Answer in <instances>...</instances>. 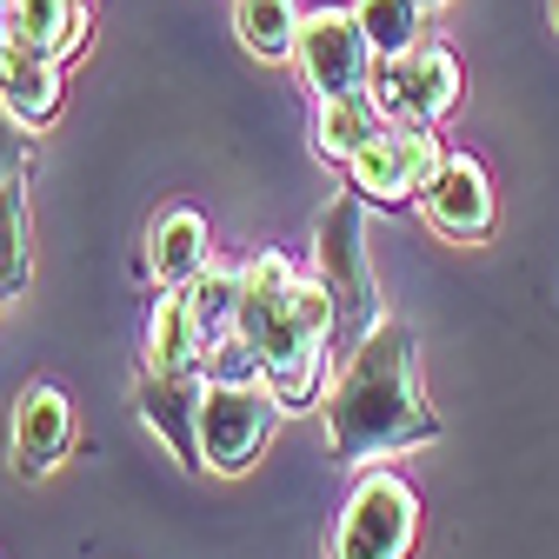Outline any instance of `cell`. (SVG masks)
<instances>
[{
  "instance_id": "14",
  "label": "cell",
  "mask_w": 559,
  "mask_h": 559,
  "mask_svg": "<svg viewBox=\"0 0 559 559\" xmlns=\"http://www.w3.org/2000/svg\"><path fill=\"white\" fill-rule=\"evenodd\" d=\"M206 260H214V247H206V221L193 206H167V214L147 227V273L160 287H187Z\"/></svg>"
},
{
  "instance_id": "10",
  "label": "cell",
  "mask_w": 559,
  "mask_h": 559,
  "mask_svg": "<svg viewBox=\"0 0 559 559\" xmlns=\"http://www.w3.org/2000/svg\"><path fill=\"white\" fill-rule=\"evenodd\" d=\"M133 406L160 433V447L187 473H200V373H140Z\"/></svg>"
},
{
  "instance_id": "19",
  "label": "cell",
  "mask_w": 559,
  "mask_h": 559,
  "mask_svg": "<svg viewBox=\"0 0 559 559\" xmlns=\"http://www.w3.org/2000/svg\"><path fill=\"white\" fill-rule=\"evenodd\" d=\"M354 14H360V27H367V40H373V53L380 60H393V53H406V47H419V14L413 0H354Z\"/></svg>"
},
{
  "instance_id": "1",
  "label": "cell",
  "mask_w": 559,
  "mask_h": 559,
  "mask_svg": "<svg viewBox=\"0 0 559 559\" xmlns=\"http://www.w3.org/2000/svg\"><path fill=\"white\" fill-rule=\"evenodd\" d=\"M413 326L380 313L367 340H354L346 367L333 373L320 419H326V453L340 466H373L393 453H419L440 440V413L427 406L413 380Z\"/></svg>"
},
{
  "instance_id": "15",
  "label": "cell",
  "mask_w": 559,
  "mask_h": 559,
  "mask_svg": "<svg viewBox=\"0 0 559 559\" xmlns=\"http://www.w3.org/2000/svg\"><path fill=\"white\" fill-rule=\"evenodd\" d=\"M386 114L373 107V87L367 94H320L313 100V154L320 160H333V167H346L367 140H373V127H380Z\"/></svg>"
},
{
  "instance_id": "4",
  "label": "cell",
  "mask_w": 559,
  "mask_h": 559,
  "mask_svg": "<svg viewBox=\"0 0 559 559\" xmlns=\"http://www.w3.org/2000/svg\"><path fill=\"white\" fill-rule=\"evenodd\" d=\"M313 273L326 280V294L340 300V333L367 340L373 320H380V300H373V266H367V200L360 193H340L320 214Z\"/></svg>"
},
{
  "instance_id": "8",
  "label": "cell",
  "mask_w": 559,
  "mask_h": 559,
  "mask_svg": "<svg viewBox=\"0 0 559 559\" xmlns=\"http://www.w3.org/2000/svg\"><path fill=\"white\" fill-rule=\"evenodd\" d=\"M427 206V227L447 240H486L500 221V200H493V174H486L473 154H447V167L433 174V187L419 193Z\"/></svg>"
},
{
  "instance_id": "13",
  "label": "cell",
  "mask_w": 559,
  "mask_h": 559,
  "mask_svg": "<svg viewBox=\"0 0 559 559\" xmlns=\"http://www.w3.org/2000/svg\"><path fill=\"white\" fill-rule=\"evenodd\" d=\"M94 21H87V0H8V40L47 53V60H74L87 47Z\"/></svg>"
},
{
  "instance_id": "22",
  "label": "cell",
  "mask_w": 559,
  "mask_h": 559,
  "mask_svg": "<svg viewBox=\"0 0 559 559\" xmlns=\"http://www.w3.org/2000/svg\"><path fill=\"white\" fill-rule=\"evenodd\" d=\"M413 8H419V14H440V8H447V0H413Z\"/></svg>"
},
{
  "instance_id": "17",
  "label": "cell",
  "mask_w": 559,
  "mask_h": 559,
  "mask_svg": "<svg viewBox=\"0 0 559 559\" xmlns=\"http://www.w3.org/2000/svg\"><path fill=\"white\" fill-rule=\"evenodd\" d=\"M34 273V247H27V187L21 174L0 180V300H14Z\"/></svg>"
},
{
  "instance_id": "23",
  "label": "cell",
  "mask_w": 559,
  "mask_h": 559,
  "mask_svg": "<svg viewBox=\"0 0 559 559\" xmlns=\"http://www.w3.org/2000/svg\"><path fill=\"white\" fill-rule=\"evenodd\" d=\"M552 27H559V0H552Z\"/></svg>"
},
{
  "instance_id": "12",
  "label": "cell",
  "mask_w": 559,
  "mask_h": 559,
  "mask_svg": "<svg viewBox=\"0 0 559 559\" xmlns=\"http://www.w3.org/2000/svg\"><path fill=\"white\" fill-rule=\"evenodd\" d=\"M60 94H67V87H60V60L34 53V47H21V40L0 47V107H8L27 133L60 114Z\"/></svg>"
},
{
  "instance_id": "20",
  "label": "cell",
  "mask_w": 559,
  "mask_h": 559,
  "mask_svg": "<svg viewBox=\"0 0 559 559\" xmlns=\"http://www.w3.org/2000/svg\"><path fill=\"white\" fill-rule=\"evenodd\" d=\"M200 380H266V367H260V346L234 326V333H221L214 346H206V360H200Z\"/></svg>"
},
{
  "instance_id": "11",
  "label": "cell",
  "mask_w": 559,
  "mask_h": 559,
  "mask_svg": "<svg viewBox=\"0 0 559 559\" xmlns=\"http://www.w3.org/2000/svg\"><path fill=\"white\" fill-rule=\"evenodd\" d=\"M206 360V333L187 307V287H160L147 313V340H140V373H200Z\"/></svg>"
},
{
  "instance_id": "6",
  "label": "cell",
  "mask_w": 559,
  "mask_h": 559,
  "mask_svg": "<svg viewBox=\"0 0 559 559\" xmlns=\"http://www.w3.org/2000/svg\"><path fill=\"white\" fill-rule=\"evenodd\" d=\"M294 67L313 87V100L320 94H367L373 74H380V53H373V40H367L354 8H313V14H300Z\"/></svg>"
},
{
  "instance_id": "9",
  "label": "cell",
  "mask_w": 559,
  "mask_h": 559,
  "mask_svg": "<svg viewBox=\"0 0 559 559\" xmlns=\"http://www.w3.org/2000/svg\"><path fill=\"white\" fill-rule=\"evenodd\" d=\"M67 447H74V400H67L53 380H34L14 400V473L21 479H47Z\"/></svg>"
},
{
  "instance_id": "18",
  "label": "cell",
  "mask_w": 559,
  "mask_h": 559,
  "mask_svg": "<svg viewBox=\"0 0 559 559\" xmlns=\"http://www.w3.org/2000/svg\"><path fill=\"white\" fill-rule=\"evenodd\" d=\"M187 307H193V320H200L206 346H214L221 333H234V307H240V266H227V260H206V266L187 280Z\"/></svg>"
},
{
  "instance_id": "3",
  "label": "cell",
  "mask_w": 559,
  "mask_h": 559,
  "mask_svg": "<svg viewBox=\"0 0 559 559\" xmlns=\"http://www.w3.org/2000/svg\"><path fill=\"white\" fill-rule=\"evenodd\" d=\"M413 539H419V493L386 466H360L354 493L333 520L326 559H406Z\"/></svg>"
},
{
  "instance_id": "7",
  "label": "cell",
  "mask_w": 559,
  "mask_h": 559,
  "mask_svg": "<svg viewBox=\"0 0 559 559\" xmlns=\"http://www.w3.org/2000/svg\"><path fill=\"white\" fill-rule=\"evenodd\" d=\"M373 107H380L386 120H406V127H440V120L460 107V60H453V47L419 40V47L380 60V74H373Z\"/></svg>"
},
{
  "instance_id": "5",
  "label": "cell",
  "mask_w": 559,
  "mask_h": 559,
  "mask_svg": "<svg viewBox=\"0 0 559 559\" xmlns=\"http://www.w3.org/2000/svg\"><path fill=\"white\" fill-rule=\"evenodd\" d=\"M447 167V140L433 127H406V120H380L373 140L346 160V180H354L360 200L373 206H406L433 187V174Z\"/></svg>"
},
{
  "instance_id": "2",
  "label": "cell",
  "mask_w": 559,
  "mask_h": 559,
  "mask_svg": "<svg viewBox=\"0 0 559 559\" xmlns=\"http://www.w3.org/2000/svg\"><path fill=\"white\" fill-rule=\"evenodd\" d=\"M280 413L287 406L266 380H200V473H247L266 453Z\"/></svg>"
},
{
  "instance_id": "16",
  "label": "cell",
  "mask_w": 559,
  "mask_h": 559,
  "mask_svg": "<svg viewBox=\"0 0 559 559\" xmlns=\"http://www.w3.org/2000/svg\"><path fill=\"white\" fill-rule=\"evenodd\" d=\"M234 34L253 60H294L300 47V8L294 0H234Z\"/></svg>"
},
{
  "instance_id": "21",
  "label": "cell",
  "mask_w": 559,
  "mask_h": 559,
  "mask_svg": "<svg viewBox=\"0 0 559 559\" xmlns=\"http://www.w3.org/2000/svg\"><path fill=\"white\" fill-rule=\"evenodd\" d=\"M21 133H27V127H21L8 107H0V180H14V174H21V147H27Z\"/></svg>"
}]
</instances>
